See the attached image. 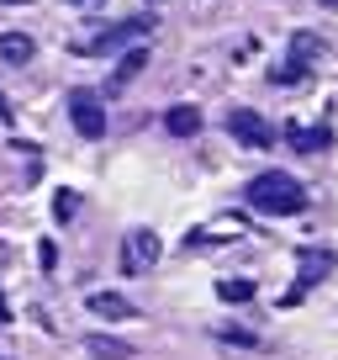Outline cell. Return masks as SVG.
I'll list each match as a JSON object with an SVG mask.
<instances>
[{
  "instance_id": "6da1fadb",
  "label": "cell",
  "mask_w": 338,
  "mask_h": 360,
  "mask_svg": "<svg viewBox=\"0 0 338 360\" xmlns=\"http://www.w3.org/2000/svg\"><path fill=\"white\" fill-rule=\"evenodd\" d=\"M248 207L264 217H296L306 207V186L291 180L285 169H264V175L248 180Z\"/></svg>"
},
{
  "instance_id": "7a4b0ae2",
  "label": "cell",
  "mask_w": 338,
  "mask_h": 360,
  "mask_svg": "<svg viewBox=\"0 0 338 360\" xmlns=\"http://www.w3.org/2000/svg\"><path fill=\"white\" fill-rule=\"evenodd\" d=\"M143 32H154V16H127V22L95 32L90 43H85V53H90V58H106V53H116V48H137V37H143Z\"/></svg>"
},
{
  "instance_id": "3957f363",
  "label": "cell",
  "mask_w": 338,
  "mask_h": 360,
  "mask_svg": "<svg viewBox=\"0 0 338 360\" xmlns=\"http://www.w3.org/2000/svg\"><path fill=\"white\" fill-rule=\"evenodd\" d=\"M296 265H302V276H296V286L280 297V307H296V302H302V297H306V292H312V286L327 276V270L338 265V259H333V249H306V255L296 259Z\"/></svg>"
},
{
  "instance_id": "277c9868",
  "label": "cell",
  "mask_w": 338,
  "mask_h": 360,
  "mask_svg": "<svg viewBox=\"0 0 338 360\" xmlns=\"http://www.w3.org/2000/svg\"><path fill=\"white\" fill-rule=\"evenodd\" d=\"M158 265V233L154 228H133V233L122 238V270L127 276H143V270Z\"/></svg>"
},
{
  "instance_id": "5b68a950",
  "label": "cell",
  "mask_w": 338,
  "mask_h": 360,
  "mask_svg": "<svg viewBox=\"0 0 338 360\" xmlns=\"http://www.w3.org/2000/svg\"><path fill=\"white\" fill-rule=\"evenodd\" d=\"M69 117L79 138H106V106L95 101V90H69Z\"/></svg>"
},
{
  "instance_id": "8992f818",
  "label": "cell",
  "mask_w": 338,
  "mask_h": 360,
  "mask_svg": "<svg viewBox=\"0 0 338 360\" xmlns=\"http://www.w3.org/2000/svg\"><path fill=\"white\" fill-rule=\"evenodd\" d=\"M317 53H323V37H317V32H296V37H291V58H285V64L275 69V79H280V85L302 79L306 69L317 64Z\"/></svg>"
},
{
  "instance_id": "52a82bcc",
  "label": "cell",
  "mask_w": 338,
  "mask_h": 360,
  "mask_svg": "<svg viewBox=\"0 0 338 360\" xmlns=\"http://www.w3.org/2000/svg\"><path fill=\"white\" fill-rule=\"evenodd\" d=\"M227 133H233V138H238L243 148H270V143H275L270 122H264L259 112H248V106H238V112L227 117Z\"/></svg>"
},
{
  "instance_id": "ba28073f",
  "label": "cell",
  "mask_w": 338,
  "mask_h": 360,
  "mask_svg": "<svg viewBox=\"0 0 338 360\" xmlns=\"http://www.w3.org/2000/svg\"><path fill=\"white\" fill-rule=\"evenodd\" d=\"M243 233H248V228H243V217L222 212V217H217V223L196 228V233L185 238V244H191V249H217V244H238V238H243Z\"/></svg>"
},
{
  "instance_id": "9c48e42d",
  "label": "cell",
  "mask_w": 338,
  "mask_h": 360,
  "mask_svg": "<svg viewBox=\"0 0 338 360\" xmlns=\"http://www.w3.org/2000/svg\"><path fill=\"white\" fill-rule=\"evenodd\" d=\"M85 307H90L101 323H127V318H137V307L127 302L122 292H90V302H85Z\"/></svg>"
},
{
  "instance_id": "30bf717a",
  "label": "cell",
  "mask_w": 338,
  "mask_h": 360,
  "mask_svg": "<svg viewBox=\"0 0 338 360\" xmlns=\"http://www.w3.org/2000/svg\"><path fill=\"white\" fill-rule=\"evenodd\" d=\"M143 64H148V53H143V48H127V58H122V64L111 69V79H106V90H127V85H133L137 75H143Z\"/></svg>"
},
{
  "instance_id": "8fae6325",
  "label": "cell",
  "mask_w": 338,
  "mask_h": 360,
  "mask_svg": "<svg viewBox=\"0 0 338 360\" xmlns=\"http://www.w3.org/2000/svg\"><path fill=\"white\" fill-rule=\"evenodd\" d=\"M285 138H291V148H302V154H323L327 143H333V133L327 127H285Z\"/></svg>"
},
{
  "instance_id": "7c38bea8",
  "label": "cell",
  "mask_w": 338,
  "mask_h": 360,
  "mask_svg": "<svg viewBox=\"0 0 338 360\" xmlns=\"http://www.w3.org/2000/svg\"><path fill=\"white\" fill-rule=\"evenodd\" d=\"M0 58H6V64H32V37L27 32H0Z\"/></svg>"
},
{
  "instance_id": "4fadbf2b",
  "label": "cell",
  "mask_w": 338,
  "mask_h": 360,
  "mask_svg": "<svg viewBox=\"0 0 338 360\" xmlns=\"http://www.w3.org/2000/svg\"><path fill=\"white\" fill-rule=\"evenodd\" d=\"M164 127H169L175 138H196V133H201V112H196V106H169Z\"/></svg>"
},
{
  "instance_id": "5bb4252c",
  "label": "cell",
  "mask_w": 338,
  "mask_h": 360,
  "mask_svg": "<svg viewBox=\"0 0 338 360\" xmlns=\"http://www.w3.org/2000/svg\"><path fill=\"white\" fill-rule=\"evenodd\" d=\"M85 349H90L95 360H133V345H122V339H111V334H90Z\"/></svg>"
},
{
  "instance_id": "9a60e30c",
  "label": "cell",
  "mask_w": 338,
  "mask_h": 360,
  "mask_svg": "<svg viewBox=\"0 0 338 360\" xmlns=\"http://www.w3.org/2000/svg\"><path fill=\"white\" fill-rule=\"evenodd\" d=\"M222 302H254V281H217Z\"/></svg>"
},
{
  "instance_id": "2e32d148",
  "label": "cell",
  "mask_w": 338,
  "mask_h": 360,
  "mask_svg": "<svg viewBox=\"0 0 338 360\" xmlns=\"http://www.w3.org/2000/svg\"><path fill=\"white\" fill-rule=\"evenodd\" d=\"M217 339H222V345H243V349H259V339H254V334H248V328H217Z\"/></svg>"
},
{
  "instance_id": "e0dca14e",
  "label": "cell",
  "mask_w": 338,
  "mask_h": 360,
  "mask_svg": "<svg viewBox=\"0 0 338 360\" xmlns=\"http://www.w3.org/2000/svg\"><path fill=\"white\" fill-rule=\"evenodd\" d=\"M74 212H79V196H74V191H58V196H53V217H58V223H69Z\"/></svg>"
},
{
  "instance_id": "ac0fdd59",
  "label": "cell",
  "mask_w": 338,
  "mask_h": 360,
  "mask_svg": "<svg viewBox=\"0 0 338 360\" xmlns=\"http://www.w3.org/2000/svg\"><path fill=\"white\" fill-rule=\"evenodd\" d=\"M37 259H43V270H53V265H58V249L43 238V244H37Z\"/></svg>"
},
{
  "instance_id": "d6986e66",
  "label": "cell",
  "mask_w": 338,
  "mask_h": 360,
  "mask_svg": "<svg viewBox=\"0 0 338 360\" xmlns=\"http://www.w3.org/2000/svg\"><path fill=\"white\" fill-rule=\"evenodd\" d=\"M6 323H11V307H6V297H0V328H6Z\"/></svg>"
},
{
  "instance_id": "ffe728a7",
  "label": "cell",
  "mask_w": 338,
  "mask_h": 360,
  "mask_svg": "<svg viewBox=\"0 0 338 360\" xmlns=\"http://www.w3.org/2000/svg\"><path fill=\"white\" fill-rule=\"evenodd\" d=\"M6 112H11V106H6V96H0V122H6Z\"/></svg>"
},
{
  "instance_id": "44dd1931",
  "label": "cell",
  "mask_w": 338,
  "mask_h": 360,
  "mask_svg": "<svg viewBox=\"0 0 338 360\" xmlns=\"http://www.w3.org/2000/svg\"><path fill=\"white\" fill-rule=\"evenodd\" d=\"M69 6H101V0H69Z\"/></svg>"
},
{
  "instance_id": "7402d4cb",
  "label": "cell",
  "mask_w": 338,
  "mask_h": 360,
  "mask_svg": "<svg viewBox=\"0 0 338 360\" xmlns=\"http://www.w3.org/2000/svg\"><path fill=\"white\" fill-rule=\"evenodd\" d=\"M6 259H11V249H6V244H0V265H6Z\"/></svg>"
},
{
  "instance_id": "603a6c76",
  "label": "cell",
  "mask_w": 338,
  "mask_h": 360,
  "mask_svg": "<svg viewBox=\"0 0 338 360\" xmlns=\"http://www.w3.org/2000/svg\"><path fill=\"white\" fill-rule=\"evenodd\" d=\"M317 6H338V0H317Z\"/></svg>"
}]
</instances>
